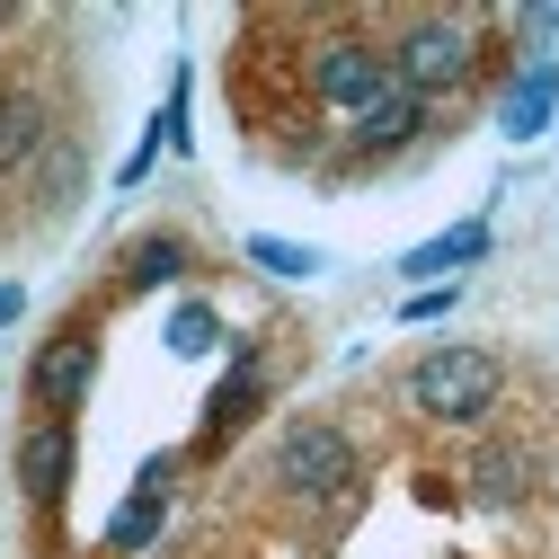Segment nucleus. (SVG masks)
Returning a JSON list of instances; mask_svg holds the SVG:
<instances>
[{"instance_id": "f257e3e1", "label": "nucleus", "mask_w": 559, "mask_h": 559, "mask_svg": "<svg viewBox=\"0 0 559 559\" xmlns=\"http://www.w3.org/2000/svg\"><path fill=\"white\" fill-rule=\"evenodd\" d=\"M507 391V365L488 356V346H436V356L408 365V408L436 417V427H471V417H488Z\"/></svg>"}, {"instance_id": "f03ea898", "label": "nucleus", "mask_w": 559, "mask_h": 559, "mask_svg": "<svg viewBox=\"0 0 559 559\" xmlns=\"http://www.w3.org/2000/svg\"><path fill=\"white\" fill-rule=\"evenodd\" d=\"M479 72V36L462 27V19H408L400 36H391V81L408 90V98H453L462 81Z\"/></svg>"}, {"instance_id": "7ed1b4c3", "label": "nucleus", "mask_w": 559, "mask_h": 559, "mask_svg": "<svg viewBox=\"0 0 559 559\" xmlns=\"http://www.w3.org/2000/svg\"><path fill=\"white\" fill-rule=\"evenodd\" d=\"M275 479H285V498H302V507L346 498V479H356V444H346V427H329V417L285 427V444H275Z\"/></svg>"}, {"instance_id": "20e7f679", "label": "nucleus", "mask_w": 559, "mask_h": 559, "mask_svg": "<svg viewBox=\"0 0 559 559\" xmlns=\"http://www.w3.org/2000/svg\"><path fill=\"white\" fill-rule=\"evenodd\" d=\"M382 90H391V45H373V36H320L311 45V98L320 107L365 116Z\"/></svg>"}, {"instance_id": "39448f33", "label": "nucleus", "mask_w": 559, "mask_h": 559, "mask_svg": "<svg viewBox=\"0 0 559 559\" xmlns=\"http://www.w3.org/2000/svg\"><path fill=\"white\" fill-rule=\"evenodd\" d=\"M90 382H98V337H90V320H72V329H53V337L36 346L27 391H36L45 417H72V408L90 400Z\"/></svg>"}, {"instance_id": "423d86ee", "label": "nucleus", "mask_w": 559, "mask_h": 559, "mask_svg": "<svg viewBox=\"0 0 559 559\" xmlns=\"http://www.w3.org/2000/svg\"><path fill=\"white\" fill-rule=\"evenodd\" d=\"M550 116H559V62H550V53H533L524 72L507 81L498 133H507V143H542V133H550Z\"/></svg>"}, {"instance_id": "0eeeda50", "label": "nucleus", "mask_w": 559, "mask_h": 559, "mask_svg": "<svg viewBox=\"0 0 559 559\" xmlns=\"http://www.w3.org/2000/svg\"><path fill=\"white\" fill-rule=\"evenodd\" d=\"M258 391H266V382H258V346H231V373L214 382V400H204V427H195V444H204V453H223V444L249 427Z\"/></svg>"}, {"instance_id": "6e6552de", "label": "nucleus", "mask_w": 559, "mask_h": 559, "mask_svg": "<svg viewBox=\"0 0 559 559\" xmlns=\"http://www.w3.org/2000/svg\"><path fill=\"white\" fill-rule=\"evenodd\" d=\"M160 524H169V462H143V479H133V498L107 515V550L116 559H133V550H152L160 542Z\"/></svg>"}, {"instance_id": "1a4fd4ad", "label": "nucleus", "mask_w": 559, "mask_h": 559, "mask_svg": "<svg viewBox=\"0 0 559 559\" xmlns=\"http://www.w3.org/2000/svg\"><path fill=\"white\" fill-rule=\"evenodd\" d=\"M471 258H488V214H471V223H453V231H436V240H417V249L400 258V275L427 294V285H453V266H471Z\"/></svg>"}, {"instance_id": "9d476101", "label": "nucleus", "mask_w": 559, "mask_h": 559, "mask_svg": "<svg viewBox=\"0 0 559 559\" xmlns=\"http://www.w3.org/2000/svg\"><path fill=\"white\" fill-rule=\"evenodd\" d=\"M19 479H27L36 507H53L62 488H72V417H45V427H27V444H19Z\"/></svg>"}, {"instance_id": "9b49d317", "label": "nucleus", "mask_w": 559, "mask_h": 559, "mask_svg": "<svg viewBox=\"0 0 559 559\" xmlns=\"http://www.w3.org/2000/svg\"><path fill=\"white\" fill-rule=\"evenodd\" d=\"M417 124H427V98H408L400 81L356 116V152H400V143H417Z\"/></svg>"}, {"instance_id": "f8f14e48", "label": "nucleus", "mask_w": 559, "mask_h": 559, "mask_svg": "<svg viewBox=\"0 0 559 559\" xmlns=\"http://www.w3.org/2000/svg\"><path fill=\"white\" fill-rule=\"evenodd\" d=\"M178 275H187V240H178V231H143V240L124 249V275H116V285H124V294H160V285H178Z\"/></svg>"}, {"instance_id": "ddd939ff", "label": "nucleus", "mask_w": 559, "mask_h": 559, "mask_svg": "<svg viewBox=\"0 0 559 559\" xmlns=\"http://www.w3.org/2000/svg\"><path fill=\"white\" fill-rule=\"evenodd\" d=\"M45 152V98L36 90H0V169H19Z\"/></svg>"}, {"instance_id": "4468645a", "label": "nucleus", "mask_w": 559, "mask_h": 559, "mask_svg": "<svg viewBox=\"0 0 559 559\" xmlns=\"http://www.w3.org/2000/svg\"><path fill=\"white\" fill-rule=\"evenodd\" d=\"M524 471H533L524 453H507V444H488V453L471 462V498H479V507H515V498H524Z\"/></svg>"}, {"instance_id": "2eb2a0df", "label": "nucleus", "mask_w": 559, "mask_h": 559, "mask_svg": "<svg viewBox=\"0 0 559 559\" xmlns=\"http://www.w3.org/2000/svg\"><path fill=\"white\" fill-rule=\"evenodd\" d=\"M249 266H266V275H285V285H302V275H320L329 258H320V249H302V240H275V231H249Z\"/></svg>"}, {"instance_id": "dca6fc26", "label": "nucleus", "mask_w": 559, "mask_h": 559, "mask_svg": "<svg viewBox=\"0 0 559 559\" xmlns=\"http://www.w3.org/2000/svg\"><path fill=\"white\" fill-rule=\"evenodd\" d=\"M214 346H223V320H214V302H178L169 311V356H214Z\"/></svg>"}, {"instance_id": "f3484780", "label": "nucleus", "mask_w": 559, "mask_h": 559, "mask_svg": "<svg viewBox=\"0 0 559 559\" xmlns=\"http://www.w3.org/2000/svg\"><path fill=\"white\" fill-rule=\"evenodd\" d=\"M444 311H453V285H427V294H408L400 320H444Z\"/></svg>"}, {"instance_id": "a211bd4d", "label": "nucleus", "mask_w": 559, "mask_h": 559, "mask_svg": "<svg viewBox=\"0 0 559 559\" xmlns=\"http://www.w3.org/2000/svg\"><path fill=\"white\" fill-rule=\"evenodd\" d=\"M19 311H27V294H19V285H0V329H10Z\"/></svg>"}]
</instances>
